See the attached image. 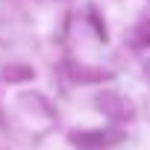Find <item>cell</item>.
<instances>
[{"instance_id":"cell-1","label":"cell","mask_w":150,"mask_h":150,"mask_svg":"<svg viewBox=\"0 0 150 150\" xmlns=\"http://www.w3.org/2000/svg\"><path fill=\"white\" fill-rule=\"evenodd\" d=\"M121 135L118 132H103V129H91V132H80V135H74L71 141L74 144H80V147H86V150H94V147H106V144H115Z\"/></svg>"}]
</instances>
